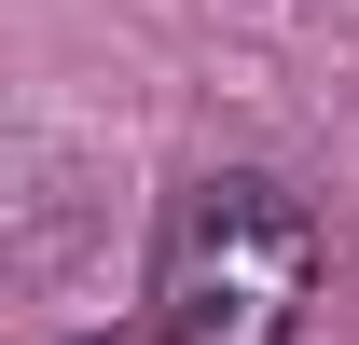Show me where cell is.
Here are the masks:
<instances>
[{
	"instance_id": "obj_1",
	"label": "cell",
	"mask_w": 359,
	"mask_h": 345,
	"mask_svg": "<svg viewBox=\"0 0 359 345\" xmlns=\"http://www.w3.org/2000/svg\"><path fill=\"white\" fill-rule=\"evenodd\" d=\"M304 290H318V221L263 166L194 180L152 235V332L166 345H290Z\"/></svg>"
},
{
	"instance_id": "obj_2",
	"label": "cell",
	"mask_w": 359,
	"mask_h": 345,
	"mask_svg": "<svg viewBox=\"0 0 359 345\" xmlns=\"http://www.w3.org/2000/svg\"><path fill=\"white\" fill-rule=\"evenodd\" d=\"M83 345H111V332H83Z\"/></svg>"
}]
</instances>
